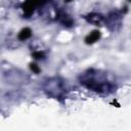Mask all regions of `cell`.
Instances as JSON below:
<instances>
[{"mask_svg": "<svg viewBox=\"0 0 131 131\" xmlns=\"http://www.w3.org/2000/svg\"><path fill=\"white\" fill-rule=\"evenodd\" d=\"M86 19L91 23V24H94V25H97V24H100L103 19L102 15L99 14V13H90L86 16Z\"/></svg>", "mask_w": 131, "mask_h": 131, "instance_id": "obj_3", "label": "cell"}, {"mask_svg": "<svg viewBox=\"0 0 131 131\" xmlns=\"http://www.w3.org/2000/svg\"><path fill=\"white\" fill-rule=\"evenodd\" d=\"M80 83L87 89L99 94H110L115 91V84L110 81L106 74L100 71L88 70L80 76Z\"/></svg>", "mask_w": 131, "mask_h": 131, "instance_id": "obj_1", "label": "cell"}, {"mask_svg": "<svg viewBox=\"0 0 131 131\" xmlns=\"http://www.w3.org/2000/svg\"><path fill=\"white\" fill-rule=\"evenodd\" d=\"M42 89L47 96L56 99L62 98L67 91L64 82L59 77H52L46 79L42 84Z\"/></svg>", "mask_w": 131, "mask_h": 131, "instance_id": "obj_2", "label": "cell"}]
</instances>
